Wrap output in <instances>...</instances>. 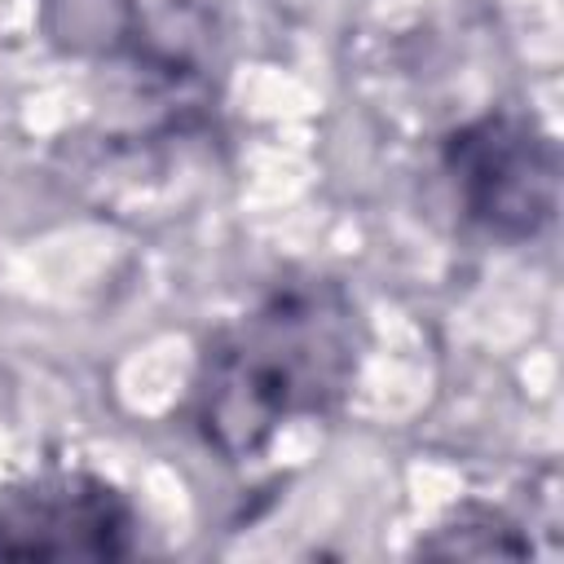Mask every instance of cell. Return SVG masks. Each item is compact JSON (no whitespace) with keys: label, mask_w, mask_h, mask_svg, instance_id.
Segmentation results:
<instances>
[{"label":"cell","mask_w":564,"mask_h":564,"mask_svg":"<svg viewBox=\"0 0 564 564\" xmlns=\"http://www.w3.org/2000/svg\"><path fill=\"white\" fill-rule=\"evenodd\" d=\"M357 370V308L330 278L273 286L251 313L212 335L189 419L225 458H251L269 436L330 410Z\"/></svg>","instance_id":"6da1fadb"},{"label":"cell","mask_w":564,"mask_h":564,"mask_svg":"<svg viewBox=\"0 0 564 564\" xmlns=\"http://www.w3.org/2000/svg\"><path fill=\"white\" fill-rule=\"evenodd\" d=\"M454 189L471 220L502 238H529L555 207L551 141L516 115H489L449 141Z\"/></svg>","instance_id":"7a4b0ae2"},{"label":"cell","mask_w":564,"mask_h":564,"mask_svg":"<svg viewBox=\"0 0 564 564\" xmlns=\"http://www.w3.org/2000/svg\"><path fill=\"white\" fill-rule=\"evenodd\" d=\"M128 546V502L88 471H48L0 494V555L9 560H110Z\"/></svg>","instance_id":"3957f363"}]
</instances>
